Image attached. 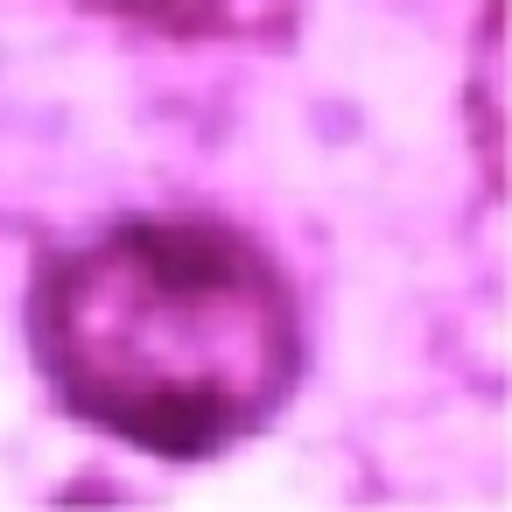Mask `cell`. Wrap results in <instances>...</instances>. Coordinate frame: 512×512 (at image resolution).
<instances>
[{
    "label": "cell",
    "instance_id": "6da1fadb",
    "mask_svg": "<svg viewBox=\"0 0 512 512\" xmlns=\"http://www.w3.org/2000/svg\"><path fill=\"white\" fill-rule=\"evenodd\" d=\"M281 267L190 218L113 225L36 288V351L71 414L155 456H211L295 386Z\"/></svg>",
    "mask_w": 512,
    "mask_h": 512
},
{
    "label": "cell",
    "instance_id": "7a4b0ae2",
    "mask_svg": "<svg viewBox=\"0 0 512 512\" xmlns=\"http://www.w3.org/2000/svg\"><path fill=\"white\" fill-rule=\"evenodd\" d=\"M106 8H127V15H197L211 0H106Z\"/></svg>",
    "mask_w": 512,
    "mask_h": 512
}]
</instances>
